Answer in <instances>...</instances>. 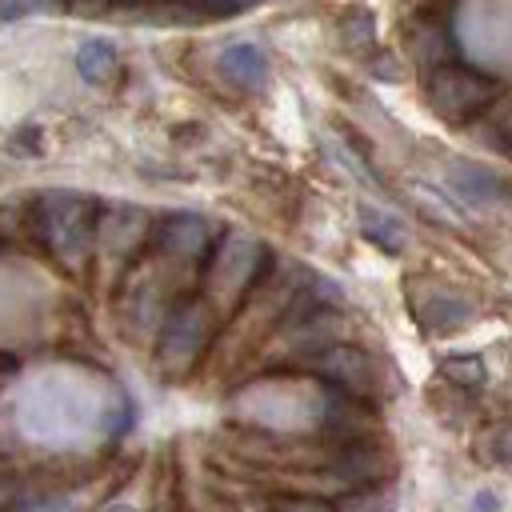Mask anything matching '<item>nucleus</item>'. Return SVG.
<instances>
[{
  "label": "nucleus",
  "mask_w": 512,
  "mask_h": 512,
  "mask_svg": "<svg viewBox=\"0 0 512 512\" xmlns=\"http://www.w3.org/2000/svg\"><path fill=\"white\" fill-rule=\"evenodd\" d=\"M40 8H48V0H0V20H20Z\"/></svg>",
  "instance_id": "a211bd4d"
},
{
  "label": "nucleus",
  "mask_w": 512,
  "mask_h": 512,
  "mask_svg": "<svg viewBox=\"0 0 512 512\" xmlns=\"http://www.w3.org/2000/svg\"><path fill=\"white\" fill-rule=\"evenodd\" d=\"M440 372H444L452 384H460V388H480V384H484V360H480V356H448V360L440 364Z\"/></svg>",
  "instance_id": "2eb2a0df"
},
{
  "label": "nucleus",
  "mask_w": 512,
  "mask_h": 512,
  "mask_svg": "<svg viewBox=\"0 0 512 512\" xmlns=\"http://www.w3.org/2000/svg\"><path fill=\"white\" fill-rule=\"evenodd\" d=\"M208 240H212V228L196 212H172L156 228V248H160V256L168 264H196V260H204Z\"/></svg>",
  "instance_id": "0eeeda50"
},
{
  "label": "nucleus",
  "mask_w": 512,
  "mask_h": 512,
  "mask_svg": "<svg viewBox=\"0 0 512 512\" xmlns=\"http://www.w3.org/2000/svg\"><path fill=\"white\" fill-rule=\"evenodd\" d=\"M496 96V80L464 68V64H444L428 76V104L440 120H472L488 100Z\"/></svg>",
  "instance_id": "7ed1b4c3"
},
{
  "label": "nucleus",
  "mask_w": 512,
  "mask_h": 512,
  "mask_svg": "<svg viewBox=\"0 0 512 512\" xmlns=\"http://www.w3.org/2000/svg\"><path fill=\"white\" fill-rule=\"evenodd\" d=\"M360 232H364L376 248H384V252H400V248H404V228H400L392 216H384V212H376V208H368V204H360Z\"/></svg>",
  "instance_id": "ddd939ff"
},
{
  "label": "nucleus",
  "mask_w": 512,
  "mask_h": 512,
  "mask_svg": "<svg viewBox=\"0 0 512 512\" xmlns=\"http://www.w3.org/2000/svg\"><path fill=\"white\" fill-rule=\"evenodd\" d=\"M312 372L332 380L344 396H376L380 392V364L364 352V348H352V344H332V348H320V356L312 360Z\"/></svg>",
  "instance_id": "39448f33"
},
{
  "label": "nucleus",
  "mask_w": 512,
  "mask_h": 512,
  "mask_svg": "<svg viewBox=\"0 0 512 512\" xmlns=\"http://www.w3.org/2000/svg\"><path fill=\"white\" fill-rule=\"evenodd\" d=\"M268 256H260V244L232 232L224 236V244L216 248V256L208 260V272H204V284L216 292V296H244L260 284V276L268 272Z\"/></svg>",
  "instance_id": "20e7f679"
},
{
  "label": "nucleus",
  "mask_w": 512,
  "mask_h": 512,
  "mask_svg": "<svg viewBox=\"0 0 512 512\" xmlns=\"http://www.w3.org/2000/svg\"><path fill=\"white\" fill-rule=\"evenodd\" d=\"M212 324H216V316H212L208 300H180V304L160 320L156 364H160L164 372H172V376L188 372V368L200 360V352L208 348Z\"/></svg>",
  "instance_id": "f03ea898"
},
{
  "label": "nucleus",
  "mask_w": 512,
  "mask_h": 512,
  "mask_svg": "<svg viewBox=\"0 0 512 512\" xmlns=\"http://www.w3.org/2000/svg\"><path fill=\"white\" fill-rule=\"evenodd\" d=\"M484 460H492V464H500V468H512V424H500V428H492L488 436H484Z\"/></svg>",
  "instance_id": "dca6fc26"
},
{
  "label": "nucleus",
  "mask_w": 512,
  "mask_h": 512,
  "mask_svg": "<svg viewBox=\"0 0 512 512\" xmlns=\"http://www.w3.org/2000/svg\"><path fill=\"white\" fill-rule=\"evenodd\" d=\"M252 4L256 0H192V8L204 12V16H236V12L252 8Z\"/></svg>",
  "instance_id": "f3484780"
},
{
  "label": "nucleus",
  "mask_w": 512,
  "mask_h": 512,
  "mask_svg": "<svg viewBox=\"0 0 512 512\" xmlns=\"http://www.w3.org/2000/svg\"><path fill=\"white\" fill-rule=\"evenodd\" d=\"M444 188L452 192V200L468 204V208H500V204H512V184L492 172L488 164H476V160H448L444 164Z\"/></svg>",
  "instance_id": "423d86ee"
},
{
  "label": "nucleus",
  "mask_w": 512,
  "mask_h": 512,
  "mask_svg": "<svg viewBox=\"0 0 512 512\" xmlns=\"http://www.w3.org/2000/svg\"><path fill=\"white\" fill-rule=\"evenodd\" d=\"M492 128L500 132V140H504V144H512V100L492 116Z\"/></svg>",
  "instance_id": "412c9836"
},
{
  "label": "nucleus",
  "mask_w": 512,
  "mask_h": 512,
  "mask_svg": "<svg viewBox=\"0 0 512 512\" xmlns=\"http://www.w3.org/2000/svg\"><path fill=\"white\" fill-rule=\"evenodd\" d=\"M472 512H500V496H496L492 488H480V492L472 496Z\"/></svg>",
  "instance_id": "4be33fe9"
},
{
  "label": "nucleus",
  "mask_w": 512,
  "mask_h": 512,
  "mask_svg": "<svg viewBox=\"0 0 512 512\" xmlns=\"http://www.w3.org/2000/svg\"><path fill=\"white\" fill-rule=\"evenodd\" d=\"M68 12L92 20V16H104L108 12V0H68Z\"/></svg>",
  "instance_id": "aec40b11"
},
{
  "label": "nucleus",
  "mask_w": 512,
  "mask_h": 512,
  "mask_svg": "<svg viewBox=\"0 0 512 512\" xmlns=\"http://www.w3.org/2000/svg\"><path fill=\"white\" fill-rule=\"evenodd\" d=\"M100 512H136V508H132L128 500H112V504H104Z\"/></svg>",
  "instance_id": "5701e85b"
},
{
  "label": "nucleus",
  "mask_w": 512,
  "mask_h": 512,
  "mask_svg": "<svg viewBox=\"0 0 512 512\" xmlns=\"http://www.w3.org/2000/svg\"><path fill=\"white\" fill-rule=\"evenodd\" d=\"M96 224H100V208L76 192H44L32 200V232L68 268L84 264L96 240Z\"/></svg>",
  "instance_id": "f257e3e1"
},
{
  "label": "nucleus",
  "mask_w": 512,
  "mask_h": 512,
  "mask_svg": "<svg viewBox=\"0 0 512 512\" xmlns=\"http://www.w3.org/2000/svg\"><path fill=\"white\" fill-rule=\"evenodd\" d=\"M32 512V508H28ZM36 512H68V504H60V500H48V504H40Z\"/></svg>",
  "instance_id": "b1692460"
},
{
  "label": "nucleus",
  "mask_w": 512,
  "mask_h": 512,
  "mask_svg": "<svg viewBox=\"0 0 512 512\" xmlns=\"http://www.w3.org/2000/svg\"><path fill=\"white\" fill-rule=\"evenodd\" d=\"M220 76L224 84L240 88V92H260L264 80H268V56L256 48V44H228L220 52Z\"/></svg>",
  "instance_id": "1a4fd4ad"
},
{
  "label": "nucleus",
  "mask_w": 512,
  "mask_h": 512,
  "mask_svg": "<svg viewBox=\"0 0 512 512\" xmlns=\"http://www.w3.org/2000/svg\"><path fill=\"white\" fill-rule=\"evenodd\" d=\"M276 512H328V508L312 496H288V500H276Z\"/></svg>",
  "instance_id": "6ab92c4d"
},
{
  "label": "nucleus",
  "mask_w": 512,
  "mask_h": 512,
  "mask_svg": "<svg viewBox=\"0 0 512 512\" xmlns=\"http://www.w3.org/2000/svg\"><path fill=\"white\" fill-rule=\"evenodd\" d=\"M76 72H80L84 84L100 88V84H108L120 72V56H116V48L108 40H84L76 48Z\"/></svg>",
  "instance_id": "9b49d317"
},
{
  "label": "nucleus",
  "mask_w": 512,
  "mask_h": 512,
  "mask_svg": "<svg viewBox=\"0 0 512 512\" xmlns=\"http://www.w3.org/2000/svg\"><path fill=\"white\" fill-rule=\"evenodd\" d=\"M336 512H396V488H384V484L356 488L336 504Z\"/></svg>",
  "instance_id": "4468645a"
},
{
  "label": "nucleus",
  "mask_w": 512,
  "mask_h": 512,
  "mask_svg": "<svg viewBox=\"0 0 512 512\" xmlns=\"http://www.w3.org/2000/svg\"><path fill=\"white\" fill-rule=\"evenodd\" d=\"M448 32L440 28V24H420L416 32H412V60L416 64H424V68H444L448 64Z\"/></svg>",
  "instance_id": "f8f14e48"
},
{
  "label": "nucleus",
  "mask_w": 512,
  "mask_h": 512,
  "mask_svg": "<svg viewBox=\"0 0 512 512\" xmlns=\"http://www.w3.org/2000/svg\"><path fill=\"white\" fill-rule=\"evenodd\" d=\"M336 476L372 488L384 480V452H376L372 444H348L344 456L336 460Z\"/></svg>",
  "instance_id": "9d476101"
},
{
  "label": "nucleus",
  "mask_w": 512,
  "mask_h": 512,
  "mask_svg": "<svg viewBox=\"0 0 512 512\" xmlns=\"http://www.w3.org/2000/svg\"><path fill=\"white\" fill-rule=\"evenodd\" d=\"M412 312H416V320L424 324V332L448 336V332H456V328H464V324L472 320V300L460 296V292H452V288H440V292H432L428 300L412 304Z\"/></svg>",
  "instance_id": "6e6552de"
}]
</instances>
